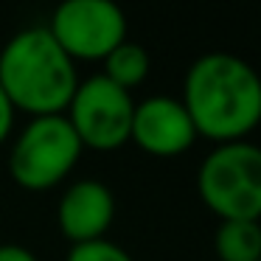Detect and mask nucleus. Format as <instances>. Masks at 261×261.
Returning <instances> with one entry per match:
<instances>
[{"instance_id":"nucleus-14","label":"nucleus","mask_w":261,"mask_h":261,"mask_svg":"<svg viewBox=\"0 0 261 261\" xmlns=\"http://www.w3.org/2000/svg\"><path fill=\"white\" fill-rule=\"evenodd\" d=\"M258 230H261V216H258Z\"/></svg>"},{"instance_id":"nucleus-5","label":"nucleus","mask_w":261,"mask_h":261,"mask_svg":"<svg viewBox=\"0 0 261 261\" xmlns=\"http://www.w3.org/2000/svg\"><path fill=\"white\" fill-rule=\"evenodd\" d=\"M132 113H135L132 93L113 85L107 76L96 73L79 79L73 98L65 110V118L76 132L82 149L107 154L129 143Z\"/></svg>"},{"instance_id":"nucleus-2","label":"nucleus","mask_w":261,"mask_h":261,"mask_svg":"<svg viewBox=\"0 0 261 261\" xmlns=\"http://www.w3.org/2000/svg\"><path fill=\"white\" fill-rule=\"evenodd\" d=\"M76 85V62L57 45L45 25L20 29L0 48V87L14 113H25L29 118L65 115Z\"/></svg>"},{"instance_id":"nucleus-4","label":"nucleus","mask_w":261,"mask_h":261,"mask_svg":"<svg viewBox=\"0 0 261 261\" xmlns=\"http://www.w3.org/2000/svg\"><path fill=\"white\" fill-rule=\"evenodd\" d=\"M82 152L85 149L65 115L29 118L9 149V177L23 191H51L68 180Z\"/></svg>"},{"instance_id":"nucleus-8","label":"nucleus","mask_w":261,"mask_h":261,"mask_svg":"<svg viewBox=\"0 0 261 261\" xmlns=\"http://www.w3.org/2000/svg\"><path fill=\"white\" fill-rule=\"evenodd\" d=\"M115 222V194L107 182L85 177L70 182L57 202V227L70 244L107 239Z\"/></svg>"},{"instance_id":"nucleus-9","label":"nucleus","mask_w":261,"mask_h":261,"mask_svg":"<svg viewBox=\"0 0 261 261\" xmlns=\"http://www.w3.org/2000/svg\"><path fill=\"white\" fill-rule=\"evenodd\" d=\"M214 253L219 261H261V230L253 219L219 222L214 233Z\"/></svg>"},{"instance_id":"nucleus-11","label":"nucleus","mask_w":261,"mask_h":261,"mask_svg":"<svg viewBox=\"0 0 261 261\" xmlns=\"http://www.w3.org/2000/svg\"><path fill=\"white\" fill-rule=\"evenodd\" d=\"M65 261H135L121 244L110 242V239H96V242L85 244H70Z\"/></svg>"},{"instance_id":"nucleus-12","label":"nucleus","mask_w":261,"mask_h":261,"mask_svg":"<svg viewBox=\"0 0 261 261\" xmlns=\"http://www.w3.org/2000/svg\"><path fill=\"white\" fill-rule=\"evenodd\" d=\"M14 107H12V101L6 98V93H3V87H0V146L12 138V132H14Z\"/></svg>"},{"instance_id":"nucleus-10","label":"nucleus","mask_w":261,"mask_h":261,"mask_svg":"<svg viewBox=\"0 0 261 261\" xmlns=\"http://www.w3.org/2000/svg\"><path fill=\"white\" fill-rule=\"evenodd\" d=\"M104 70L101 76H107L113 85L124 87L126 93H132L135 87H141L149 79V70H152V57L143 45L132 40H124L115 51H110L104 57Z\"/></svg>"},{"instance_id":"nucleus-6","label":"nucleus","mask_w":261,"mask_h":261,"mask_svg":"<svg viewBox=\"0 0 261 261\" xmlns=\"http://www.w3.org/2000/svg\"><path fill=\"white\" fill-rule=\"evenodd\" d=\"M73 62H104L129 40V23L118 0H59L45 25Z\"/></svg>"},{"instance_id":"nucleus-1","label":"nucleus","mask_w":261,"mask_h":261,"mask_svg":"<svg viewBox=\"0 0 261 261\" xmlns=\"http://www.w3.org/2000/svg\"><path fill=\"white\" fill-rule=\"evenodd\" d=\"M182 107L199 138L247 141L261 126V73L230 51H208L182 76Z\"/></svg>"},{"instance_id":"nucleus-7","label":"nucleus","mask_w":261,"mask_h":261,"mask_svg":"<svg viewBox=\"0 0 261 261\" xmlns=\"http://www.w3.org/2000/svg\"><path fill=\"white\" fill-rule=\"evenodd\" d=\"M197 129L177 96H149L135 101L129 143L149 158H180L197 143Z\"/></svg>"},{"instance_id":"nucleus-3","label":"nucleus","mask_w":261,"mask_h":261,"mask_svg":"<svg viewBox=\"0 0 261 261\" xmlns=\"http://www.w3.org/2000/svg\"><path fill=\"white\" fill-rule=\"evenodd\" d=\"M197 194L219 222L261 216V146L250 141L216 143L197 169Z\"/></svg>"},{"instance_id":"nucleus-13","label":"nucleus","mask_w":261,"mask_h":261,"mask_svg":"<svg viewBox=\"0 0 261 261\" xmlns=\"http://www.w3.org/2000/svg\"><path fill=\"white\" fill-rule=\"evenodd\" d=\"M0 261H40L23 244H0Z\"/></svg>"}]
</instances>
